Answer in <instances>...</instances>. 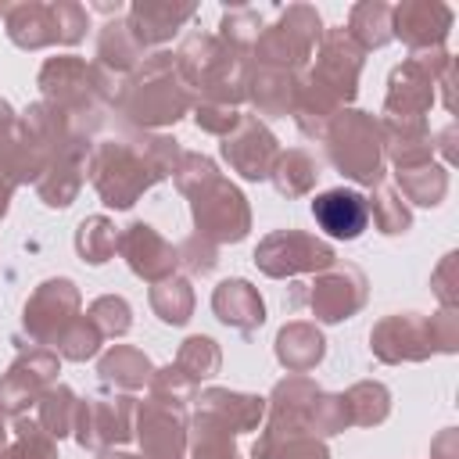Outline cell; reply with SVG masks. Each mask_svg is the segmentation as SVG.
<instances>
[{"label":"cell","instance_id":"cell-13","mask_svg":"<svg viewBox=\"0 0 459 459\" xmlns=\"http://www.w3.org/2000/svg\"><path fill=\"white\" fill-rule=\"evenodd\" d=\"M79 308H82V294H79L75 280L50 276L29 294V301L22 308V330L43 348L57 344V337L68 330V323L79 316Z\"/></svg>","mask_w":459,"mask_h":459},{"label":"cell","instance_id":"cell-28","mask_svg":"<svg viewBox=\"0 0 459 459\" xmlns=\"http://www.w3.org/2000/svg\"><path fill=\"white\" fill-rule=\"evenodd\" d=\"M194 409H204V412L226 420L237 434L258 430L262 420H265V398H262V394L230 391V387H204V391H197Z\"/></svg>","mask_w":459,"mask_h":459},{"label":"cell","instance_id":"cell-62","mask_svg":"<svg viewBox=\"0 0 459 459\" xmlns=\"http://www.w3.org/2000/svg\"><path fill=\"white\" fill-rule=\"evenodd\" d=\"M7 441H11V434H7V427H4V412H0V452L7 448Z\"/></svg>","mask_w":459,"mask_h":459},{"label":"cell","instance_id":"cell-50","mask_svg":"<svg viewBox=\"0 0 459 459\" xmlns=\"http://www.w3.org/2000/svg\"><path fill=\"white\" fill-rule=\"evenodd\" d=\"M176 255H179V265L190 273V276H208L215 265H219V244H212L208 237L201 233H190L186 240L176 244Z\"/></svg>","mask_w":459,"mask_h":459},{"label":"cell","instance_id":"cell-9","mask_svg":"<svg viewBox=\"0 0 459 459\" xmlns=\"http://www.w3.org/2000/svg\"><path fill=\"white\" fill-rule=\"evenodd\" d=\"M194 233L208 237L212 244H240L251 233V204L237 183H230L222 172L186 194Z\"/></svg>","mask_w":459,"mask_h":459},{"label":"cell","instance_id":"cell-1","mask_svg":"<svg viewBox=\"0 0 459 459\" xmlns=\"http://www.w3.org/2000/svg\"><path fill=\"white\" fill-rule=\"evenodd\" d=\"M183 147L165 133H122L97 140L86 161V176L108 208H133L151 186L176 172Z\"/></svg>","mask_w":459,"mask_h":459},{"label":"cell","instance_id":"cell-63","mask_svg":"<svg viewBox=\"0 0 459 459\" xmlns=\"http://www.w3.org/2000/svg\"><path fill=\"white\" fill-rule=\"evenodd\" d=\"M4 7H7V4H0V14H4Z\"/></svg>","mask_w":459,"mask_h":459},{"label":"cell","instance_id":"cell-31","mask_svg":"<svg viewBox=\"0 0 459 459\" xmlns=\"http://www.w3.org/2000/svg\"><path fill=\"white\" fill-rule=\"evenodd\" d=\"M86 161H90V151H68V154L54 158L47 165V172L36 179L39 201L47 208H68L86 183Z\"/></svg>","mask_w":459,"mask_h":459},{"label":"cell","instance_id":"cell-36","mask_svg":"<svg viewBox=\"0 0 459 459\" xmlns=\"http://www.w3.org/2000/svg\"><path fill=\"white\" fill-rule=\"evenodd\" d=\"M398 194L402 201L409 204H420V208H434L445 201L448 194V169L437 165V161H427V165H416V169H398Z\"/></svg>","mask_w":459,"mask_h":459},{"label":"cell","instance_id":"cell-39","mask_svg":"<svg viewBox=\"0 0 459 459\" xmlns=\"http://www.w3.org/2000/svg\"><path fill=\"white\" fill-rule=\"evenodd\" d=\"M36 409H39V427L54 437V441H61V437H68L72 434V427H75V409H79V394L68 387V384H50L43 394H39V402H36Z\"/></svg>","mask_w":459,"mask_h":459},{"label":"cell","instance_id":"cell-56","mask_svg":"<svg viewBox=\"0 0 459 459\" xmlns=\"http://www.w3.org/2000/svg\"><path fill=\"white\" fill-rule=\"evenodd\" d=\"M430 459H459V430L455 427H445L430 441Z\"/></svg>","mask_w":459,"mask_h":459},{"label":"cell","instance_id":"cell-48","mask_svg":"<svg viewBox=\"0 0 459 459\" xmlns=\"http://www.w3.org/2000/svg\"><path fill=\"white\" fill-rule=\"evenodd\" d=\"M147 387H151L154 398L172 402V405H194V398H197V391H201V384H194V380H190L183 369H176V366L154 369Z\"/></svg>","mask_w":459,"mask_h":459},{"label":"cell","instance_id":"cell-37","mask_svg":"<svg viewBox=\"0 0 459 459\" xmlns=\"http://www.w3.org/2000/svg\"><path fill=\"white\" fill-rule=\"evenodd\" d=\"M351 427H380L391 416V391L380 380H359L341 391Z\"/></svg>","mask_w":459,"mask_h":459},{"label":"cell","instance_id":"cell-24","mask_svg":"<svg viewBox=\"0 0 459 459\" xmlns=\"http://www.w3.org/2000/svg\"><path fill=\"white\" fill-rule=\"evenodd\" d=\"M212 312L219 323L240 330V333H251L265 323V301L258 294L255 283L233 276V280H222L215 290H212Z\"/></svg>","mask_w":459,"mask_h":459},{"label":"cell","instance_id":"cell-47","mask_svg":"<svg viewBox=\"0 0 459 459\" xmlns=\"http://www.w3.org/2000/svg\"><path fill=\"white\" fill-rule=\"evenodd\" d=\"M348 409H344V398L341 394H326L319 391L308 405V434L312 437H333L341 430H348Z\"/></svg>","mask_w":459,"mask_h":459},{"label":"cell","instance_id":"cell-33","mask_svg":"<svg viewBox=\"0 0 459 459\" xmlns=\"http://www.w3.org/2000/svg\"><path fill=\"white\" fill-rule=\"evenodd\" d=\"M97 373H100L104 384H111V387H118V391L129 394V391H143L151 384L154 366H151V359L140 348H133V344H111L97 359Z\"/></svg>","mask_w":459,"mask_h":459},{"label":"cell","instance_id":"cell-53","mask_svg":"<svg viewBox=\"0 0 459 459\" xmlns=\"http://www.w3.org/2000/svg\"><path fill=\"white\" fill-rule=\"evenodd\" d=\"M430 290L437 294L441 308H459V251H448L434 273H430Z\"/></svg>","mask_w":459,"mask_h":459},{"label":"cell","instance_id":"cell-43","mask_svg":"<svg viewBox=\"0 0 459 459\" xmlns=\"http://www.w3.org/2000/svg\"><path fill=\"white\" fill-rule=\"evenodd\" d=\"M7 452H11V459H61L57 455V441L32 416H14Z\"/></svg>","mask_w":459,"mask_h":459},{"label":"cell","instance_id":"cell-7","mask_svg":"<svg viewBox=\"0 0 459 459\" xmlns=\"http://www.w3.org/2000/svg\"><path fill=\"white\" fill-rule=\"evenodd\" d=\"M323 39V18L312 4H287L273 25L262 29V36L251 47V65L262 68H283L301 72L308 68L316 47Z\"/></svg>","mask_w":459,"mask_h":459},{"label":"cell","instance_id":"cell-38","mask_svg":"<svg viewBox=\"0 0 459 459\" xmlns=\"http://www.w3.org/2000/svg\"><path fill=\"white\" fill-rule=\"evenodd\" d=\"M194 283L186 276H169L161 283H151V308L161 323L183 326L194 316Z\"/></svg>","mask_w":459,"mask_h":459},{"label":"cell","instance_id":"cell-12","mask_svg":"<svg viewBox=\"0 0 459 459\" xmlns=\"http://www.w3.org/2000/svg\"><path fill=\"white\" fill-rule=\"evenodd\" d=\"M133 416H136V398L133 394H90V398H79L72 437L82 448H93V452L122 448L133 437Z\"/></svg>","mask_w":459,"mask_h":459},{"label":"cell","instance_id":"cell-35","mask_svg":"<svg viewBox=\"0 0 459 459\" xmlns=\"http://www.w3.org/2000/svg\"><path fill=\"white\" fill-rule=\"evenodd\" d=\"M344 32H348L366 54L387 47V43H391V4H384V0H359V4L348 11Z\"/></svg>","mask_w":459,"mask_h":459},{"label":"cell","instance_id":"cell-22","mask_svg":"<svg viewBox=\"0 0 459 459\" xmlns=\"http://www.w3.org/2000/svg\"><path fill=\"white\" fill-rule=\"evenodd\" d=\"M312 219L333 240H355L369 226L366 194H359L351 186H330V190L312 197Z\"/></svg>","mask_w":459,"mask_h":459},{"label":"cell","instance_id":"cell-57","mask_svg":"<svg viewBox=\"0 0 459 459\" xmlns=\"http://www.w3.org/2000/svg\"><path fill=\"white\" fill-rule=\"evenodd\" d=\"M434 151H441L448 165L455 161V122H448V126H445V129L434 136Z\"/></svg>","mask_w":459,"mask_h":459},{"label":"cell","instance_id":"cell-58","mask_svg":"<svg viewBox=\"0 0 459 459\" xmlns=\"http://www.w3.org/2000/svg\"><path fill=\"white\" fill-rule=\"evenodd\" d=\"M14 122H18V115H14V108L0 97V143L11 136V129H14Z\"/></svg>","mask_w":459,"mask_h":459},{"label":"cell","instance_id":"cell-2","mask_svg":"<svg viewBox=\"0 0 459 459\" xmlns=\"http://www.w3.org/2000/svg\"><path fill=\"white\" fill-rule=\"evenodd\" d=\"M194 93L176 72L172 50H151L122 82L111 100V111L136 133H154L165 126H176L183 115H190Z\"/></svg>","mask_w":459,"mask_h":459},{"label":"cell","instance_id":"cell-17","mask_svg":"<svg viewBox=\"0 0 459 459\" xmlns=\"http://www.w3.org/2000/svg\"><path fill=\"white\" fill-rule=\"evenodd\" d=\"M369 351L384 366L427 362L430 355H437L430 341V323L423 312H394L377 319L369 330Z\"/></svg>","mask_w":459,"mask_h":459},{"label":"cell","instance_id":"cell-11","mask_svg":"<svg viewBox=\"0 0 459 459\" xmlns=\"http://www.w3.org/2000/svg\"><path fill=\"white\" fill-rule=\"evenodd\" d=\"M255 265L269 280H290L301 273H323L337 262L333 244L305 230H273L255 247Z\"/></svg>","mask_w":459,"mask_h":459},{"label":"cell","instance_id":"cell-44","mask_svg":"<svg viewBox=\"0 0 459 459\" xmlns=\"http://www.w3.org/2000/svg\"><path fill=\"white\" fill-rule=\"evenodd\" d=\"M262 29H265L262 11H255V7H230L222 14V22H219V39L226 47H233V50H240V54H251V47L262 36Z\"/></svg>","mask_w":459,"mask_h":459},{"label":"cell","instance_id":"cell-5","mask_svg":"<svg viewBox=\"0 0 459 459\" xmlns=\"http://www.w3.org/2000/svg\"><path fill=\"white\" fill-rule=\"evenodd\" d=\"M326 161L359 186H380L384 183V147H380V126L369 111L341 108L326 133H323Z\"/></svg>","mask_w":459,"mask_h":459},{"label":"cell","instance_id":"cell-18","mask_svg":"<svg viewBox=\"0 0 459 459\" xmlns=\"http://www.w3.org/2000/svg\"><path fill=\"white\" fill-rule=\"evenodd\" d=\"M222 158L226 165L247 179V183H262L269 179L273 165H276V154H280V140L273 136V129L258 118V115H240L237 129L230 136H222Z\"/></svg>","mask_w":459,"mask_h":459},{"label":"cell","instance_id":"cell-54","mask_svg":"<svg viewBox=\"0 0 459 459\" xmlns=\"http://www.w3.org/2000/svg\"><path fill=\"white\" fill-rule=\"evenodd\" d=\"M430 323V341L437 355H455L459 351V308H437L427 316Z\"/></svg>","mask_w":459,"mask_h":459},{"label":"cell","instance_id":"cell-6","mask_svg":"<svg viewBox=\"0 0 459 459\" xmlns=\"http://www.w3.org/2000/svg\"><path fill=\"white\" fill-rule=\"evenodd\" d=\"M323 387L308 373H287L265 398V420L251 445V459H280V452L308 434V405ZM312 437V434H308Z\"/></svg>","mask_w":459,"mask_h":459},{"label":"cell","instance_id":"cell-20","mask_svg":"<svg viewBox=\"0 0 459 459\" xmlns=\"http://www.w3.org/2000/svg\"><path fill=\"white\" fill-rule=\"evenodd\" d=\"M118 255L126 258L129 273L147 283H161V280L176 276V269H179L176 244H169L151 222H140V219H133L118 233Z\"/></svg>","mask_w":459,"mask_h":459},{"label":"cell","instance_id":"cell-8","mask_svg":"<svg viewBox=\"0 0 459 459\" xmlns=\"http://www.w3.org/2000/svg\"><path fill=\"white\" fill-rule=\"evenodd\" d=\"M452 65H455V57L445 47L409 54L387 75L384 115H391V118H427V111L434 108V97H437V79Z\"/></svg>","mask_w":459,"mask_h":459},{"label":"cell","instance_id":"cell-60","mask_svg":"<svg viewBox=\"0 0 459 459\" xmlns=\"http://www.w3.org/2000/svg\"><path fill=\"white\" fill-rule=\"evenodd\" d=\"M11 197H14V183L0 172V219L7 215V208H11Z\"/></svg>","mask_w":459,"mask_h":459},{"label":"cell","instance_id":"cell-23","mask_svg":"<svg viewBox=\"0 0 459 459\" xmlns=\"http://www.w3.org/2000/svg\"><path fill=\"white\" fill-rule=\"evenodd\" d=\"M380 147H384V161L398 169H416L434 161V133L427 126V118H391L380 115Z\"/></svg>","mask_w":459,"mask_h":459},{"label":"cell","instance_id":"cell-15","mask_svg":"<svg viewBox=\"0 0 459 459\" xmlns=\"http://www.w3.org/2000/svg\"><path fill=\"white\" fill-rule=\"evenodd\" d=\"M186 405H172L154 394L136 402L133 437L140 441V459H186Z\"/></svg>","mask_w":459,"mask_h":459},{"label":"cell","instance_id":"cell-26","mask_svg":"<svg viewBox=\"0 0 459 459\" xmlns=\"http://www.w3.org/2000/svg\"><path fill=\"white\" fill-rule=\"evenodd\" d=\"M4 32L22 50H43L57 43L54 29V7L39 0H18L4 7Z\"/></svg>","mask_w":459,"mask_h":459},{"label":"cell","instance_id":"cell-29","mask_svg":"<svg viewBox=\"0 0 459 459\" xmlns=\"http://www.w3.org/2000/svg\"><path fill=\"white\" fill-rule=\"evenodd\" d=\"M147 57V50L136 43L133 29L126 18H108L97 32V54H93V65L104 68L108 75L115 79H126L140 61Z\"/></svg>","mask_w":459,"mask_h":459},{"label":"cell","instance_id":"cell-30","mask_svg":"<svg viewBox=\"0 0 459 459\" xmlns=\"http://www.w3.org/2000/svg\"><path fill=\"white\" fill-rule=\"evenodd\" d=\"M294 86H298V72H283V68H262L251 65L247 68V86H244V100H251V108L265 118L276 115H290L294 104Z\"/></svg>","mask_w":459,"mask_h":459},{"label":"cell","instance_id":"cell-42","mask_svg":"<svg viewBox=\"0 0 459 459\" xmlns=\"http://www.w3.org/2000/svg\"><path fill=\"white\" fill-rule=\"evenodd\" d=\"M366 204H369V219H373V226H377L384 237H402V233L412 230V212H409V204L402 201L398 190H391V186H377L373 197H366Z\"/></svg>","mask_w":459,"mask_h":459},{"label":"cell","instance_id":"cell-61","mask_svg":"<svg viewBox=\"0 0 459 459\" xmlns=\"http://www.w3.org/2000/svg\"><path fill=\"white\" fill-rule=\"evenodd\" d=\"M97 459H140V455L122 452V448H100V452H97Z\"/></svg>","mask_w":459,"mask_h":459},{"label":"cell","instance_id":"cell-51","mask_svg":"<svg viewBox=\"0 0 459 459\" xmlns=\"http://www.w3.org/2000/svg\"><path fill=\"white\" fill-rule=\"evenodd\" d=\"M54 29H57V47H75L86 36L90 11L75 0H54Z\"/></svg>","mask_w":459,"mask_h":459},{"label":"cell","instance_id":"cell-46","mask_svg":"<svg viewBox=\"0 0 459 459\" xmlns=\"http://www.w3.org/2000/svg\"><path fill=\"white\" fill-rule=\"evenodd\" d=\"M100 344H104L100 330H97L86 316H75V319L68 323V330L57 337L54 351H57L61 359H68V362H86V359H93V355L100 351Z\"/></svg>","mask_w":459,"mask_h":459},{"label":"cell","instance_id":"cell-41","mask_svg":"<svg viewBox=\"0 0 459 459\" xmlns=\"http://www.w3.org/2000/svg\"><path fill=\"white\" fill-rule=\"evenodd\" d=\"M172 366L183 369L194 384H201V380H212V377L219 373V366H222V351H219V344H215L212 337H204V333H190V337L179 344Z\"/></svg>","mask_w":459,"mask_h":459},{"label":"cell","instance_id":"cell-34","mask_svg":"<svg viewBox=\"0 0 459 459\" xmlns=\"http://www.w3.org/2000/svg\"><path fill=\"white\" fill-rule=\"evenodd\" d=\"M273 186L280 197H305L316 190V179H319V158L305 147H287L276 154V165L269 172Z\"/></svg>","mask_w":459,"mask_h":459},{"label":"cell","instance_id":"cell-49","mask_svg":"<svg viewBox=\"0 0 459 459\" xmlns=\"http://www.w3.org/2000/svg\"><path fill=\"white\" fill-rule=\"evenodd\" d=\"M215 176H219V165H215L208 154H201V151H183L179 161H176V172H172L176 190H179L183 197L194 194L197 186H204V183L215 179Z\"/></svg>","mask_w":459,"mask_h":459},{"label":"cell","instance_id":"cell-59","mask_svg":"<svg viewBox=\"0 0 459 459\" xmlns=\"http://www.w3.org/2000/svg\"><path fill=\"white\" fill-rule=\"evenodd\" d=\"M437 86H441V104L452 111V108H455V104H452V90H455V65L437 79Z\"/></svg>","mask_w":459,"mask_h":459},{"label":"cell","instance_id":"cell-4","mask_svg":"<svg viewBox=\"0 0 459 459\" xmlns=\"http://www.w3.org/2000/svg\"><path fill=\"white\" fill-rule=\"evenodd\" d=\"M172 57L194 100L226 104V108L244 104V86H247V68H251L247 54L226 47L212 32H190Z\"/></svg>","mask_w":459,"mask_h":459},{"label":"cell","instance_id":"cell-55","mask_svg":"<svg viewBox=\"0 0 459 459\" xmlns=\"http://www.w3.org/2000/svg\"><path fill=\"white\" fill-rule=\"evenodd\" d=\"M280 459H330V448H326V441L323 437H298V441H290L283 452H280Z\"/></svg>","mask_w":459,"mask_h":459},{"label":"cell","instance_id":"cell-45","mask_svg":"<svg viewBox=\"0 0 459 459\" xmlns=\"http://www.w3.org/2000/svg\"><path fill=\"white\" fill-rule=\"evenodd\" d=\"M86 319L100 330V337H122L133 326V308L122 294H100V298L90 301Z\"/></svg>","mask_w":459,"mask_h":459},{"label":"cell","instance_id":"cell-14","mask_svg":"<svg viewBox=\"0 0 459 459\" xmlns=\"http://www.w3.org/2000/svg\"><path fill=\"white\" fill-rule=\"evenodd\" d=\"M61 373V355L54 348H22L18 359L7 366V373L0 377V412L4 416H25L29 405L39 402V394L57 384Z\"/></svg>","mask_w":459,"mask_h":459},{"label":"cell","instance_id":"cell-27","mask_svg":"<svg viewBox=\"0 0 459 459\" xmlns=\"http://www.w3.org/2000/svg\"><path fill=\"white\" fill-rule=\"evenodd\" d=\"M273 351H276V362L287 369V373H308L323 362L326 355V337L316 323L308 319H294V323H283L276 330V341H273Z\"/></svg>","mask_w":459,"mask_h":459},{"label":"cell","instance_id":"cell-52","mask_svg":"<svg viewBox=\"0 0 459 459\" xmlns=\"http://www.w3.org/2000/svg\"><path fill=\"white\" fill-rule=\"evenodd\" d=\"M190 115H194V122H197V129H204V133H212V136H230L233 129H237V122H240V108H226V104H208V100H194V108H190Z\"/></svg>","mask_w":459,"mask_h":459},{"label":"cell","instance_id":"cell-40","mask_svg":"<svg viewBox=\"0 0 459 459\" xmlns=\"http://www.w3.org/2000/svg\"><path fill=\"white\" fill-rule=\"evenodd\" d=\"M75 251L90 265H104L118 251V230L108 215H86L75 230Z\"/></svg>","mask_w":459,"mask_h":459},{"label":"cell","instance_id":"cell-10","mask_svg":"<svg viewBox=\"0 0 459 459\" xmlns=\"http://www.w3.org/2000/svg\"><path fill=\"white\" fill-rule=\"evenodd\" d=\"M308 305L319 323H344L359 316L369 301V280L359 265L333 262L330 269L316 273L312 283H298L290 290V305Z\"/></svg>","mask_w":459,"mask_h":459},{"label":"cell","instance_id":"cell-19","mask_svg":"<svg viewBox=\"0 0 459 459\" xmlns=\"http://www.w3.org/2000/svg\"><path fill=\"white\" fill-rule=\"evenodd\" d=\"M452 22L455 14L441 0H402L398 7H391V39H402L409 54L437 50L445 47Z\"/></svg>","mask_w":459,"mask_h":459},{"label":"cell","instance_id":"cell-21","mask_svg":"<svg viewBox=\"0 0 459 459\" xmlns=\"http://www.w3.org/2000/svg\"><path fill=\"white\" fill-rule=\"evenodd\" d=\"M194 14H197L194 0H133L126 22L143 50H151V47L161 50Z\"/></svg>","mask_w":459,"mask_h":459},{"label":"cell","instance_id":"cell-32","mask_svg":"<svg viewBox=\"0 0 459 459\" xmlns=\"http://www.w3.org/2000/svg\"><path fill=\"white\" fill-rule=\"evenodd\" d=\"M186 452H190V459H240L237 430L226 420H219L204 409H194L190 423H186Z\"/></svg>","mask_w":459,"mask_h":459},{"label":"cell","instance_id":"cell-16","mask_svg":"<svg viewBox=\"0 0 459 459\" xmlns=\"http://www.w3.org/2000/svg\"><path fill=\"white\" fill-rule=\"evenodd\" d=\"M362 65H366V50L344 32V25H337V29H323V39L312 54L308 72H312L316 82H323L348 108L359 93Z\"/></svg>","mask_w":459,"mask_h":459},{"label":"cell","instance_id":"cell-3","mask_svg":"<svg viewBox=\"0 0 459 459\" xmlns=\"http://www.w3.org/2000/svg\"><path fill=\"white\" fill-rule=\"evenodd\" d=\"M115 75H108L104 68H97L86 57L75 54H61V57H47L36 86L43 93V104H50L54 111H61L79 133H86L93 140V133L100 129L104 115L111 111V100L118 93Z\"/></svg>","mask_w":459,"mask_h":459},{"label":"cell","instance_id":"cell-25","mask_svg":"<svg viewBox=\"0 0 459 459\" xmlns=\"http://www.w3.org/2000/svg\"><path fill=\"white\" fill-rule=\"evenodd\" d=\"M341 108H344V104H341V100H337L323 82H316L308 68H301V72H298L290 118H294V126L301 129V136H308V140H323V133H326L330 118H333Z\"/></svg>","mask_w":459,"mask_h":459}]
</instances>
